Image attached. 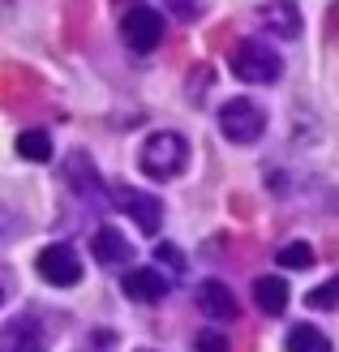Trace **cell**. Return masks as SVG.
<instances>
[{
	"mask_svg": "<svg viewBox=\"0 0 339 352\" xmlns=\"http://www.w3.org/2000/svg\"><path fill=\"white\" fill-rule=\"evenodd\" d=\"M116 202L129 210V219L142 228V232H159V223H164V202L151 198V193H138V189H116Z\"/></svg>",
	"mask_w": 339,
	"mask_h": 352,
	"instance_id": "cell-6",
	"label": "cell"
},
{
	"mask_svg": "<svg viewBox=\"0 0 339 352\" xmlns=\"http://www.w3.org/2000/svg\"><path fill=\"white\" fill-rule=\"evenodd\" d=\"M138 164H142L146 176H155V181H172V176H181L189 168V142L181 133H172V129H159V133H151L146 142H142Z\"/></svg>",
	"mask_w": 339,
	"mask_h": 352,
	"instance_id": "cell-1",
	"label": "cell"
},
{
	"mask_svg": "<svg viewBox=\"0 0 339 352\" xmlns=\"http://www.w3.org/2000/svg\"><path fill=\"white\" fill-rule=\"evenodd\" d=\"M168 9L181 17V22H193V17L202 13V0H168Z\"/></svg>",
	"mask_w": 339,
	"mask_h": 352,
	"instance_id": "cell-17",
	"label": "cell"
},
{
	"mask_svg": "<svg viewBox=\"0 0 339 352\" xmlns=\"http://www.w3.org/2000/svg\"><path fill=\"white\" fill-rule=\"evenodd\" d=\"M331 305H339V275H331L322 288L309 292V309H331Z\"/></svg>",
	"mask_w": 339,
	"mask_h": 352,
	"instance_id": "cell-16",
	"label": "cell"
},
{
	"mask_svg": "<svg viewBox=\"0 0 339 352\" xmlns=\"http://www.w3.org/2000/svg\"><path fill=\"white\" fill-rule=\"evenodd\" d=\"M198 305L210 314V318H219V322L237 318V296H232L228 284H219V279H206V284L198 288Z\"/></svg>",
	"mask_w": 339,
	"mask_h": 352,
	"instance_id": "cell-9",
	"label": "cell"
},
{
	"mask_svg": "<svg viewBox=\"0 0 339 352\" xmlns=\"http://www.w3.org/2000/svg\"><path fill=\"white\" fill-rule=\"evenodd\" d=\"M219 129H223L228 142L249 146V142H258V138L266 133V112L254 99H228L219 108Z\"/></svg>",
	"mask_w": 339,
	"mask_h": 352,
	"instance_id": "cell-3",
	"label": "cell"
},
{
	"mask_svg": "<svg viewBox=\"0 0 339 352\" xmlns=\"http://www.w3.org/2000/svg\"><path fill=\"white\" fill-rule=\"evenodd\" d=\"M198 352H228V340L215 336V331H202V336H198Z\"/></svg>",
	"mask_w": 339,
	"mask_h": 352,
	"instance_id": "cell-18",
	"label": "cell"
},
{
	"mask_svg": "<svg viewBox=\"0 0 339 352\" xmlns=\"http://www.w3.org/2000/svg\"><path fill=\"white\" fill-rule=\"evenodd\" d=\"M39 275L56 288H74L82 279V258L69 250V245H47L39 254Z\"/></svg>",
	"mask_w": 339,
	"mask_h": 352,
	"instance_id": "cell-5",
	"label": "cell"
},
{
	"mask_svg": "<svg viewBox=\"0 0 339 352\" xmlns=\"http://www.w3.org/2000/svg\"><path fill=\"white\" fill-rule=\"evenodd\" d=\"M91 245H95V258H99V262H108V267H116V262H129V258H133V245L124 241L116 228H99V232L91 236Z\"/></svg>",
	"mask_w": 339,
	"mask_h": 352,
	"instance_id": "cell-11",
	"label": "cell"
},
{
	"mask_svg": "<svg viewBox=\"0 0 339 352\" xmlns=\"http://www.w3.org/2000/svg\"><path fill=\"white\" fill-rule=\"evenodd\" d=\"M254 301H258L262 314H283V309H288V279L262 275L254 284Z\"/></svg>",
	"mask_w": 339,
	"mask_h": 352,
	"instance_id": "cell-12",
	"label": "cell"
},
{
	"mask_svg": "<svg viewBox=\"0 0 339 352\" xmlns=\"http://www.w3.org/2000/svg\"><path fill=\"white\" fill-rule=\"evenodd\" d=\"M159 262H164V267H172V271H185V258H181V250H172V245H159Z\"/></svg>",
	"mask_w": 339,
	"mask_h": 352,
	"instance_id": "cell-19",
	"label": "cell"
},
{
	"mask_svg": "<svg viewBox=\"0 0 339 352\" xmlns=\"http://www.w3.org/2000/svg\"><path fill=\"white\" fill-rule=\"evenodd\" d=\"M17 155H22V160H34V164H47L52 160V138L43 129H26L17 138Z\"/></svg>",
	"mask_w": 339,
	"mask_h": 352,
	"instance_id": "cell-14",
	"label": "cell"
},
{
	"mask_svg": "<svg viewBox=\"0 0 339 352\" xmlns=\"http://www.w3.org/2000/svg\"><path fill=\"white\" fill-rule=\"evenodd\" d=\"M288 352H331V340H327L318 327L300 322V327L288 331Z\"/></svg>",
	"mask_w": 339,
	"mask_h": 352,
	"instance_id": "cell-13",
	"label": "cell"
},
{
	"mask_svg": "<svg viewBox=\"0 0 339 352\" xmlns=\"http://www.w3.org/2000/svg\"><path fill=\"white\" fill-rule=\"evenodd\" d=\"M0 344H5V352H43V331L34 327V318H13L5 322Z\"/></svg>",
	"mask_w": 339,
	"mask_h": 352,
	"instance_id": "cell-10",
	"label": "cell"
},
{
	"mask_svg": "<svg viewBox=\"0 0 339 352\" xmlns=\"http://www.w3.org/2000/svg\"><path fill=\"white\" fill-rule=\"evenodd\" d=\"M258 22L275 30V39H300V9L296 0H266L258 9Z\"/></svg>",
	"mask_w": 339,
	"mask_h": 352,
	"instance_id": "cell-7",
	"label": "cell"
},
{
	"mask_svg": "<svg viewBox=\"0 0 339 352\" xmlns=\"http://www.w3.org/2000/svg\"><path fill=\"white\" fill-rule=\"evenodd\" d=\"M232 74H237L241 82L271 86L283 74V60H279V52L266 39H241L237 47H232Z\"/></svg>",
	"mask_w": 339,
	"mask_h": 352,
	"instance_id": "cell-2",
	"label": "cell"
},
{
	"mask_svg": "<svg viewBox=\"0 0 339 352\" xmlns=\"http://www.w3.org/2000/svg\"><path fill=\"white\" fill-rule=\"evenodd\" d=\"M120 39L129 43L133 52H155L159 39H164V13H155L146 5H138L120 17Z\"/></svg>",
	"mask_w": 339,
	"mask_h": 352,
	"instance_id": "cell-4",
	"label": "cell"
},
{
	"mask_svg": "<svg viewBox=\"0 0 339 352\" xmlns=\"http://www.w3.org/2000/svg\"><path fill=\"white\" fill-rule=\"evenodd\" d=\"M309 262H314V250L305 241H292V245L279 250V267H288V271H300V267H309Z\"/></svg>",
	"mask_w": 339,
	"mask_h": 352,
	"instance_id": "cell-15",
	"label": "cell"
},
{
	"mask_svg": "<svg viewBox=\"0 0 339 352\" xmlns=\"http://www.w3.org/2000/svg\"><path fill=\"white\" fill-rule=\"evenodd\" d=\"M168 288H172V279H164L151 267H138L124 275V296H133V301H164Z\"/></svg>",
	"mask_w": 339,
	"mask_h": 352,
	"instance_id": "cell-8",
	"label": "cell"
}]
</instances>
